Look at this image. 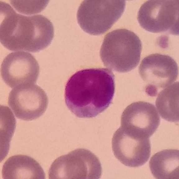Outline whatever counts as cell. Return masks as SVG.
<instances>
[{"label": "cell", "instance_id": "4", "mask_svg": "<svg viewBox=\"0 0 179 179\" xmlns=\"http://www.w3.org/2000/svg\"><path fill=\"white\" fill-rule=\"evenodd\" d=\"M125 4V1L123 0L84 1L78 10V23L88 34H102L121 17Z\"/></svg>", "mask_w": 179, "mask_h": 179}, {"label": "cell", "instance_id": "13", "mask_svg": "<svg viewBox=\"0 0 179 179\" xmlns=\"http://www.w3.org/2000/svg\"><path fill=\"white\" fill-rule=\"evenodd\" d=\"M179 152L176 149H166L156 153L152 156L149 166L155 178L179 179Z\"/></svg>", "mask_w": 179, "mask_h": 179}, {"label": "cell", "instance_id": "11", "mask_svg": "<svg viewBox=\"0 0 179 179\" xmlns=\"http://www.w3.org/2000/svg\"><path fill=\"white\" fill-rule=\"evenodd\" d=\"M160 122L154 106L139 101L131 104L125 109L121 116L120 127L133 134L149 138L156 131Z\"/></svg>", "mask_w": 179, "mask_h": 179}, {"label": "cell", "instance_id": "1", "mask_svg": "<svg viewBox=\"0 0 179 179\" xmlns=\"http://www.w3.org/2000/svg\"><path fill=\"white\" fill-rule=\"evenodd\" d=\"M115 88V76L109 69H82L72 75L66 83L65 104L78 117H95L111 105Z\"/></svg>", "mask_w": 179, "mask_h": 179}, {"label": "cell", "instance_id": "12", "mask_svg": "<svg viewBox=\"0 0 179 179\" xmlns=\"http://www.w3.org/2000/svg\"><path fill=\"white\" fill-rule=\"evenodd\" d=\"M2 174L4 179L45 178L40 164L31 157L24 155L10 157L3 164Z\"/></svg>", "mask_w": 179, "mask_h": 179}, {"label": "cell", "instance_id": "9", "mask_svg": "<svg viewBox=\"0 0 179 179\" xmlns=\"http://www.w3.org/2000/svg\"><path fill=\"white\" fill-rule=\"evenodd\" d=\"M112 147L114 156L130 167L142 166L148 160L151 151L149 138L133 134L121 127L114 133Z\"/></svg>", "mask_w": 179, "mask_h": 179}, {"label": "cell", "instance_id": "3", "mask_svg": "<svg viewBox=\"0 0 179 179\" xmlns=\"http://www.w3.org/2000/svg\"><path fill=\"white\" fill-rule=\"evenodd\" d=\"M142 48L141 41L134 32L125 29H116L105 37L100 57L108 68L119 72H127L139 64Z\"/></svg>", "mask_w": 179, "mask_h": 179}, {"label": "cell", "instance_id": "7", "mask_svg": "<svg viewBox=\"0 0 179 179\" xmlns=\"http://www.w3.org/2000/svg\"><path fill=\"white\" fill-rule=\"evenodd\" d=\"M139 71L142 78L148 83L146 92L151 96L156 95L158 88L172 84L178 74V66L174 59L159 54H152L144 58Z\"/></svg>", "mask_w": 179, "mask_h": 179}, {"label": "cell", "instance_id": "5", "mask_svg": "<svg viewBox=\"0 0 179 179\" xmlns=\"http://www.w3.org/2000/svg\"><path fill=\"white\" fill-rule=\"evenodd\" d=\"M102 172L97 156L88 149L79 148L57 158L51 165L48 175L50 179H97Z\"/></svg>", "mask_w": 179, "mask_h": 179}, {"label": "cell", "instance_id": "2", "mask_svg": "<svg viewBox=\"0 0 179 179\" xmlns=\"http://www.w3.org/2000/svg\"><path fill=\"white\" fill-rule=\"evenodd\" d=\"M1 3L0 40L5 48L11 51L35 53L51 44L54 30L49 20L41 15L20 14L8 4Z\"/></svg>", "mask_w": 179, "mask_h": 179}, {"label": "cell", "instance_id": "8", "mask_svg": "<svg viewBox=\"0 0 179 179\" xmlns=\"http://www.w3.org/2000/svg\"><path fill=\"white\" fill-rule=\"evenodd\" d=\"M48 103L45 92L35 84L14 87L8 98V104L16 117L26 121L35 120L42 115Z\"/></svg>", "mask_w": 179, "mask_h": 179}, {"label": "cell", "instance_id": "10", "mask_svg": "<svg viewBox=\"0 0 179 179\" xmlns=\"http://www.w3.org/2000/svg\"><path fill=\"white\" fill-rule=\"evenodd\" d=\"M39 71V65L35 57L23 51L8 54L4 59L1 69L3 81L11 88L35 84Z\"/></svg>", "mask_w": 179, "mask_h": 179}, {"label": "cell", "instance_id": "6", "mask_svg": "<svg viewBox=\"0 0 179 179\" xmlns=\"http://www.w3.org/2000/svg\"><path fill=\"white\" fill-rule=\"evenodd\" d=\"M179 5V0L146 1L138 11V22L149 32L178 35Z\"/></svg>", "mask_w": 179, "mask_h": 179}, {"label": "cell", "instance_id": "14", "mask_svg": "<svg viewBox=\"0 0 179 179\" xmlns=\"http://www.w3.org/2000/svg\"><path fill=\"white\" fill-rule=\"evenodd\" d=\"M179 83L171 84L159 94L156 106L163 119L171 122L179 120Z\"/></svg>", "mask_w": 179, "mask_h": 179}]
</instances>
